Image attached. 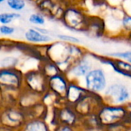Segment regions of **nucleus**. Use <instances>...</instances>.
I'll return each mask as SVG.
<instances>
[{
    "mask_svg": "<svg viewBox=\"0 0 131 131\" xmlns=\"http://www.w3.org/2000/svg\"><path fill=\"white\" fill-rule=\"evenodd\" d=\"M28 119L25 111L20 107H8L2 113L1 126L8 130L23 129Z\"/></svg>",
    "mask_w": 131,
    "mask_h": 131,
    "instance_id": "4",
    "label": "nucleus"
},
{
    "mask_svg": "<svg viewBox=\"0 0 131 131\" xmlns=\"http://www.w3.org/2000/svg\"><path fill=\"white\" fill-rule=\"evenodd\" d=\"M18 63V59L15 57H5L1 61V68H15Z\"/></svg>",
    "mask_w": 131,
    "mask_h": 131,
    "instance_id": "19",
    "label": "nucleus"
},
{
    "mask_svg": "<svg viewBox=\"0 0 131 131\" xmlns=\"http://www.w3.org/2000/svg\"><path fill=\"white\" fill-rule=\"evenodd\" d=\"M97 117L101 127L105 129L131 125L127 109L124 104H104L97 111Z\"/></svg>",
    "mask_w": 131,
    "mask_h": 131,
    "instance_id": "1",
    "label": "nucleus"
},
{
    "mask_svg": "<svg viewBox=\"0 0 131 131\" xmlns=\"http://www.w3.org/2000/svg\"><path fill=\"white\" fill-rule=\"evenodd\" d=\"M20 18H21V15L17 12H5L0 15V22L2 25H8L12 23L14 20Z\"/></svg>",
    "mask_w": 131,
    "mask_h": 131,
    "instance_id": "17",
    "label": "nucleus"
},
{
    "mask_svg": "<svg viewBox=\"0 0 131 131\" xmlns=\"http://www.w3.org/2000/svg\"><path fill=\"white\" fill-rule=\"evenodd\" d=\"M28 21L30 23L35 25H43L45 23V18L43 15L40 13H33L28 17Z\"/></svg>",
    "mask_w": 131,
    "mask_h": 131,
    "instance_id": "20",
    "label": "nucleus"
},
{
    "mask_svg": "<svg viewBox=\"0 0 131 131\" xmlns=\"http://www.w3.org/2000/svg\"><path fill=\"white\" fill-rule=\"evenodd\" d=\"M110 56L113 58H122L125 59L127 61L131 63V51H118V52H114L110 53Z\"/></svg>",
    "mask_w": 131,
    "mask_h": 131,
    "instance_id": "22",
    "label": "nucleus"
},
{
    "mask_svg": "<svg viewBox=\"0 0 131 131\" xmlns=\"http://www.w3.org/2000/svg\"><path fill=\"white\" fill-rule=\"evenodd\" d=\"M25 39L34 44H46L51 41L52 38L47 34L41 32L36 27L29 28L24 34Z\"/></svg>",
    "mask_w": 131,
    "mask_h": 131,
    "instance_id": "14",
    "label": "nucleus"
},
{
    "mask_svg": "<svg viewBox=\"0 0 131 131\" xmlns=\"http://www.w3.org/2000/svg\"><path fill=\"white\" fill-rule=\"evenodd\" d=\"M5 1H6V0H0V3H3Z\"/></svg>",
    "mask_w": 131,
    "mask_h": 131,
    "instance_id": "28",
    "label": "nucleus"
},
{
    "mask_svg": "<svg viewBox=\"0 0 131 131\" xmlns=\"http://www.w3.org/2000/svg\"><path fill=\"white\" fill-rule=\"evenodd\" d=\"M88 92V91L87 90L86 88L81 87L75 81H70L66 94H65L64 102L69 105L74 106Z\"/></svg>",
    "mask_w": 131,
    "mask_h": 131,
    "instance_id": "12",
    "label": "nucleus"
},
{
    "mask_svg": "<svg viewBox=\"0 0 131 131\" xmlns=\"http://www.w3.org/2000/svg\"><path fill=\"white\" fill-rule=\"evenodd\" d=\"M61 20L64 25L72 31H86L89 18L81 10L75 8H68L64 11Z\"/></svg>",
    "mask_w": 131,
    "mask_h": 131,
    "instance_id": "6",
    "label": "nucleus"
},
{
    "mask_svg": "<svg viewBox=\"0 0 131 131\" xmlns=\"http://www.w3.org/2000/svg\"><path fill=\"white\" fill-rule=\"evenodd\" d=\"M15 29L14 27L8 25H2L0 27V33L2 35H12L15 33Z\"/></svg>",
    "mask_w": 131,
    "mask_h": 131,
    "instance_id": "23",
    "label": "nucleus"
},
{
    "mask_svg": "<svg viewBox=\"0 0 131 131\" xmlns=\"http://www.w3.org/2000/svg\"><path fill=\"white\" fill-rule=\"evenodd\" d=\"M24 74L15 68H1L0 84L6 91H20L23 89Z\"/></svg>",
    "mask_w": 131,
    "mask_h": 131,
    "instance_id": "5",
    "label": "nucleus"
},
{
    "mask_svg": "<svg viewBox=\"0 0 131 131\" xmlns=\"http://www.w3.org/2000/svg\"><path fill=\"white\" fill-rule=\"evenodd\" d=\"M127 41L131 44V31H127V38H126Z\"/></svg>",
    "mask_w": 131,
    "mask_h": 131,
    "instance_id": "27",
    "label": "nucleus"
},
{
    "mask_svg": "<svg viewBox=\"0 0 131 131\" xmlns=\"http://www.w3.org/2000/svg\"><path fill=\"white\" fill-rule=\"evenodd\" d=\"M91 69V62L84 55L81 59H80L72 66L66 75L71 74L74 78H78L81 77H84Z\"/></svg>",
    "mask_w": 131,
    "mask_h": 131,
    "instance_id": "13",
    "label": "nucleus"
},
{
    "mask_svg": "<svg viewBox=\"0 0 131 131\" xmlns=\"http://www.w3.org/2000/svg\"><path fill=\"white\" fill-rule=\"evenodd\" d=\"M128 88L123 84L115 83L109 85L104 91V100L108 104H124L130 99Z\"/></svg>",
    "mask_w": 131,
    "mask_h": 131,
    "instance_id": "7",
    "label": "nucleus"
},
{
    "mask_svg": "<svg viewBox=\"0 0 131 131\" xmlns=\"http://www.w3.org/2000/svg\"><path fill=\"white\" fill-rule=\"evenodd\" d=\"M40 69L42 71V72L45 74V76L48 78H49L57 74L61 73L59 68L58 67V65L48 59L47 61H45L41 64Z\"/></svg>",
    "mask_w": 131,
    "mask_h": 131,
    "instance_id": "16",
    "label": "nucleus"
},
{
    "mask_svg": "<svg viewBox=\"0 0 131 131\" xmlns=\"http://www.w3.org/2000/svg\"><path fill=\"white\" fill-rule=\"evenodd\" d=\"M58 38L61 41H65V42H68V43H71V44H80L81 43V41L79 38L74 37V36H72V35H63V34H59L57 35Z\"/></svg>",
    "mask_w": 131,
    "mask_h": 131,
    "instance_id": "21",
    "label": "nucleus"
},
{
    "mask_svg": "<svg viewBox=\"0 0 131 131\" xmlns=\"http://www.w3.org/2000/svg\"><path fill=\"white\" fill-rule=\"evenodd\" d=\"M69 82L65 74H57L48 79V91H51L59 98L64 100Z\"/></svg>",
    "mask_w": 131,
    "mask_h": 131,
    "instance_id": "10",
    "label": "nucleus"
},
{
    "mask_svg": "<svg viewBox=\"0 0 131 131\" xmlns=\"http://www.w3.org/2000/svg\"><path fill=\"white\" fill-rule=\"evenodd\" d=\"M122 26L123 28L127 31H131V15H125L122 18Z\"/></svg>",
    "mask_w": 131,
    "mask_h": 131,
    "instance_id": "24",
    "label": "nucleus"
},
{
    "mask_svg": "<svg viewBox=\"0 0 131 131\" xmlns=\"http://www.w3.org/2000/svg\"><path fill=\"white\" fill-rule=\"evenodd\" d=\"M97 59L100 62L110 65L116 72L122 74L124 77L131 78V63L125 59L122 58H111L108 57H101L97 56L94 58Z\"/></svg>",
    "mask_w": 131,
    "mask_h": 131,
    "instance_id": "11",
    "label": "nucleus"
},
{
    "mask_svg": "<svg viewBox=\"0 0 131 131\" xmlns=\"http://www.w3.org/2000/svg\"><path fill=\"white\" fill-rule=\"evenodd\" d=\"M6 4L9 8L14 12H21L26 6L25 0H6Z\"/></svg>",
    "mask_w": 131,
    "mask_h": 131,
    "instance_id": "18",
    "label": "nucleus"
},
{
    "mask_svg": "<svg viewBox=\"0 0 131 131\" xmlns=\"http://www.w3.org/2000/svg\"><path fill=\"white\" fill-rule=\"evenodd\" d=\"M126 107L127 109L128 114H129V118H130V121L131 123V103H127L126 104Z\"/></svg>",
    "mask_w": 131,
    "mask_h": 131,
    "instance_id": "26",
    "label": "nucleus"
},
{
    "mask_svg": "<svg viewBox=\"0 0 131 131\" xmlns=\"http://www.w3.org/2000/svg\"><path fill=\"white\" fill-rule=\"evenodd\" d=\"M81 118L82 117L76 112L73 106L65 103V105H62L55 112L54 121L58 126L68 125L74 127L80 123Z\"/></svg>",
    "mask_w": 131,
    "mask_h": 131,
    "instance_id": "9",
    "label": "nucleus"
},
{
    "mask_svg": "<svg viewBox=\"0 0 131 131\" xmlns=\"http://www.w3.org/2000/svg\"><path fill=\"white\" fill-rule=\"evenodd\" d=\"M85 88L90 92L100 94L107 88V77L101 68H92L84 76Z\"/></svg>",
    "mask_w": 131,
    "mask_h": 131,
    "instance_id": "8",
    "label": "nucleus"
},
{
    "mask_svg": "<svg viewBox=\"0 0 131 131\" xmlns=\"http://www.w3.org/2000/svg\"><path fill=\"white\" fill-rule=\"evenodd\" d=\"M122 7L126 15H131V0H123Z\"/></svg>",
    "mask_w": 131,
    "mask_h": 131,
    "instance_id": "25",
    "label": "nucleus"
},
{
    "mask_svg": "<svg viewBox=\"0 0 131 131\" xmlns=\"http://www.w3.org/2000/svg\"><path fill=\"white\" fill-rule=\"evenodd\" d=\"M23 130L28 131H48L49 130V126L44 119L30 118L26 121Z\"/></svg>",
    "mask_w": 131,
    "mask_h": 131,
    "instance_id": "15",
    "label": "nucleus"
},
{
    "mask_svg": "<svg viewBox=\"0 0 131 131\" xmlns=\"http://www.w3.org/2000/svg\"><path fill=\"white\" fill-rule=\"evenodd\" d=\"M48 79L40 68L31 70L24 74L23 89L42 96L48 91Z\"/></svg>",
    "mask_w": 131,
    "mask_h": 131,
    "instance_id": "2",
    "label": "nucleus"
},
{
    "mask_svg": "<svg viewBox=\"0 0 131 131\" xmlns=\"http://www.w3.org/2000/svg\"><path fill=\"white\" fill-rule=\"evenodd\" d=\"M105 104L104 98L99 94L88 91L73 107L83 118L84 117L97 114L99 109Z\"/></svg>",
    "mask_w": 131,
    "mask_h": 131,
    "instance_id": "3",
    "label": "nucleus"
}]
</instances>
